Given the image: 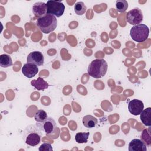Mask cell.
<instances>
[{
	"label": "cell",
	"instance_id": "obj_1",
	"mask_svg": "<svg viewBox=\"0 0 151 151\" xmlns=\"http://www.w3.org/2000/svg\"><path fill=\"white\" fill-rule=\"evenodd\" d=\"M42 132L40 123L37 122L35 124H29L23 131L22 139L28 145L35 146L40 142L42 136Z\"/></svg>",
	"mask_w": 151,
	"mask_h": 151
},
{
	"label": "cell",
	"instance_id": "obj_2",
	"mask_svg": "<svg viewBox=\"0 0 151 151\" xmlns=\"http://www.w3.org/2000/svg\"><path fill=\"white\" fill-rule=\"evenodd\" d=\"M107 68L108 65L106 60L103 59H96L90 63L87 72L90 76L95 78H100L106 74Z\"/></svg>",
	"mask_w": 151,
	"mask_h": 151
},
{
	"label": "cell",
	"instance_id": "obj_3",
	"mask_svg": "<svg viewBox=\"0 0 151 151\" xmlns=\"http://www.w3.org/2000/svg\"><path fill=\"white\" fill-rule=\"evenodd\" d=\"M36 24L41 32L44 34H49L56 28L57 20L55 16L47 14L42 18H38Z\"/></svg>",
	"mask_w": 151,
	"mask_h": 151
},
{
	"label": "cell",
	"instance_id": "obj_4",
	"mask_svg": "<svg viewBox=\"0 0 151 151\" xmlns=\"http://www.w3.org/2000/svg\"><path fill=\"white\" fill-rule=\"evenodd\" d=\"M130 34L134 41L137 42H142L147 39L149 29L146 25L140 24L134 25L131 28Z\"/></svg>",
	"mask_w": 151,
	"mask_h": 151
},
{
	"label": "cell",
	"instance_id": "obj_5",
	"mask_svg": "<svg viewBox=\"0 0 151 151\" xmlns=\"http://www.w3.org/2000/svg\"><path fill=\"white\" fill-rule=\"evenodd\" d=\"M47 6V14H51L55 17L63 15L65 10V6L61 1L50 0L46 3Z\"/></svg>",
	"mask_w": 151,
	"mask_h": 151
},
{
	"label": "cell",
	"instance_id": "obj_6",
	"mask_svg": "<svg viewBox=\"0 0 151 151\" xmlns=\"http://www.w3.org/2000/svg\"><path fill=\"white\" fill-rule=\"evenodd\" d=\"M143 18L142 12L139 8H135L129 11L126 14V21L133 25L140 24L142 22Z\"/></svg>",
	"mask_w": 151,
	"mask_h": 151
},
{
	"label": "cell",
	"instance_id": "obj_7",
	"mask_svg": "<svg viewBox=\"0 0 151 151\" xmlns=\"http://www.w3.org/2000/svg\"><path fill=\"white\" fill-rule=\"evenodd\" d=\"M143 103L138 99H133L130 100L128 104V110L129 112L134 116L140 115L143 110Z\"/></svg>",
	"mask_w": 151,
	"mask_h": 151
},
{
	"label": "cell",
	"instance_id": "obj_8",
	"mask_svg": "<svg viewBox=\"0 0 151 151\" xmlns=\"http://www.w3.org/2000/svg\"><path fill=\"white\" fill-rule=\"evenodd\" d=\"M27 63L35 64L37 66H41L44 64V57L41 52L35 51L28 54L27 58Z\"/></svg>",
	"mask_w": 151,
	"mask_h": 151
},
{
	"label": "cell",
	"instance_id": "obj_9",
	"mask_svg": "<svg viewBox=\"0 0 151 151\" xmlns=\"http://www.w3.org/2000/svg\"><path fill=\"white\" fill-rule=\"evenodd\" d=\"M32 12L38 18H42L47 14V4L42 2H37L32 6Z\"/></svg>",
	"mask_w": 151,
	"mask_h": 151
},
{
	"label": "cell",
	"instance_id": "obj_10",
	"mask_svg": "<svg viewBox=\"0 0 151 151\" xmlns=\"http://www.w3.org/2000/svg\"><path fill=\"white\" fill-rule=\"evenodd\" d=\"M43 132L46 134H52L56 127L55 120L52 117H47L42 123H40Z\"/></svg>",
	"mask_w": 151,
	"mask_h": 151
},
{
	"label": "cell",
	"instance_id": "obj_11",
	"mask_svg": "<svg viewBox=\"0 0 151 151\" xmlns=\"http://www.w3.org/2000/svg\"><path fill=\"white\" fill-rule=\"evenodd\" d=\"M38 72V68L37 65L31 64L27 63L25 64L22 67V74L27 78H30L35 76Z\"/></svg>",
	"mask_w": 151,
	"mask_h": 151
},
{
	"label": "cell",
	"instance_id": "obj_12",
	"mask_svg": "<svg viewBox=\"0 0 151 151\" xmlns=\"http://www.w3.org/2000/svg\"><path fill=\"white\" fill-rule=\"evenodd\" d=\"M129 151H146L147 147L145 144L139 139H134L129 143Z\"/></svg>",
	"mask_w": 151,
	"mask_h": 151
},
{
	"label": "cell",
	"instance_id": "obj_13",
	"mask_svg": "<svg viewBox=\"0 0 151 151\" xmlns=\"http://www.w3.org/2000/svg\"><path fill=\"white\" fill-rule=\"evenodd\" d=\"M32 86L34 87L38 90H44L48 87V84L41 77H38L31 81Z\"/></svg>",
	"mask_w": 151,
	"mask_h": 151
},
{
	"label": "cell",
	"instance_id": "obj_14",
	"mask_svg": "<svg viewBox=\"0 0 151 151\" xmlns=\"http://www.w3.org/2000/svg\"><path fill=\"white\" fill-rule=\"evenodd\" d=\"M150 114H151V108L147 107L143 110L140 115V120L143 124L146 126H150L151 121H150Z\"/></svg>",
	"mask_w": 151,
	"mask_h": 151
},
{
	"label": "cell",
	"instance_id": "obj_15",
	"mask_svg": "<svg viewBox=\"0 0 151 151\" xmlns=\"http://www.w3.org/2000/svg\"><path fill=\"white\" fill-rule=\"evenodd\" d=\"M82 122L83 125L87 128L94 127L98 123L97 118L94 117L92 115H86L84 116Z\"/></svg>",
	"mask_w": 151,
	"mask_h": 151
},
{
	"label": "cell",
	"instance_id": "obj_16",
	"mask_svg": "<svg viewBox=\"0 0 151 151\" xmlns=\"http://www.w3.org/2000/svg\"><path fill=\"white\" fill-rule=\"evenodd\" d=\"M147 129H144L140 136V140L145 144L146 146L150 147L151 145V135H150V126Z\"/></svg>",
	"mask_w": 151,
	"mask_h": 151
},
{
	"label": "cell",
	"instance_id": "obj_17",
	"mask_svg": "<svg viewBox=\"0 0 151 151\" xmlns=\"http://www.w3.org/2000/svg\"><path fill=\"white\" fill-rule=\"evenodd\" d=\"M12 65L11 57L8 54H2L0 55V65L4 68H7Z\"/></svg>",
	"mask_w": 151,
	"mask_h": 151
},
{
	"label": "cell",
	"instance_id": "obj_18",
	"mask_svg": "<svg viewBox=\"0 0 151 151\" xmlns=\"http://www.w3.org/2000/svg\"><path fill=\"white\" fill-rule=\"evenodd\" d=\"M89 132H78L75 136L76 142L78 143H87L89 137Z\"/></svg>",
	"mask_w": 151,
	"mask_h": 151
},
{
	"label": "cell",
	"instance_id": "obj_19",
	"mask_svg": "<svg viewBox=\"0 0 151 151\" xmlns=\"http://www.w3.org/2000/svg\"><path fill=\"white\" fill-rule=\"evenodd\" d=\"M87 11V7L83 2H77L74 5V12L78 15H83Z\"/></svg>",
	"mask_w": 151,
	"mask_h": 151
},
{
	"label": "cell",
	"instance_id": "obj_20",
	"mask_svg": "<svg viewBox=\"0 0 151 151\" xmlns=\"http://www.w3.org/2000/svg\"><path fill=\"white\" fill-rule=\"evenodd\" d=\"M47 117V113L44 110H38L34 115L35 120L38 123H42Z\"/></svg>",
	"mask_w": 151,
	"mask_h": 151
},
{
	"label": "cell",
	"instance_id": "obj_21",
	"mask_svg": "<svg viewBox=\"0 0 151 151\" xmlns=\"http://www.w3.org/2000/svg\"><path fill=\"white\" fill-rule=\"evenodd\" d=\"M128 8V2L126 0H117L116 2V8L119 12H124Z\"/></svg>",
	"mask_w": 151,
	"mask_h": 151
},
{
	"label": "cell",
	"instance_id": "obj_22",
	"mask_svg": "<svg viewBox=\"0 0 151 151\" xmlns=\"http://www.w3.org/2000/svg\"><path fill=\"white\" fill-rule=\"evenodd\" d=\"M38 150L40 151H52L53 149L51 146V145L48 143H42L39 147Z\"/></svg>",
	"mask_w": 151,
	"mask_h": 151
}]
</instances>
